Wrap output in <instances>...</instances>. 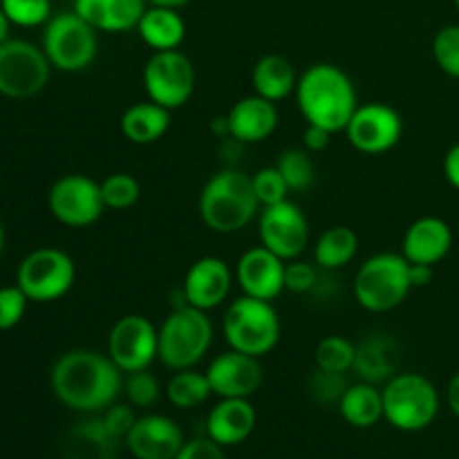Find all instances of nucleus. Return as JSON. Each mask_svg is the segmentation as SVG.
Here are the masks:
<instances>
[{"label": "nucleus", "mask_w": 459, "mask_h": 459, "mask_svg": "<svg viewBox=\"0 0 459 459\" xmlns=\"http://www.w3.org/2000/svg\"><path fill=\"white\" fill-rule=\"evenodd\" d=\"M296 106L307 124L321 126L332 134L343 133L359 108L357 85L343 67L334 63H314L296 83Z\"/></svg>", "instance_id": "obj_2"}, {"label": "nucleus", "mask_w": 459, "mask_h": 459, "mask_svg": "<svg viewBox=\"0 0 459 459\" xmlns=\"http://www.w3.org/2000/svg\"><path fill=\"white\" fill-rule=\"evenodd\" d=\"M213 345V323L209 312L182 303L170 309L160 325V352L157 359L169 370L195 368Z\"/></svg>", "instance_id": "obj_4"}, {"label": "nucleus", "mask_w": 459, "mask_h": 459, "mask_svg": "<svg viewBox=\"0 0 459 459\" xmlns=\"http://www.w3.org/2000/svg\"><path fill=\"white\" fill-rule=\"evenodd\" d=\"M211 390L220 399H249L263 384L260 359L229 348L206 368Z\"/></svg>", "instance_id": "obj_18"}, {"label": "nucleus", "mask_w": 459, "mask_h": 459, "mask_svg": "<svg viewBox=\"0 0 459 459\" xmlns=\"http://www.w3.org/2000/svg\"><path fill=\"white\" fill-rule=\"evenodd\" d=\"M444 178L455 191H459V142L453 143L444 155Z\"/></svg>", "instance_id": "obj_45"}, {"label": "nucleus", "mask_w": 459, "mask_h": 459, "mask_svg": "<svg viewBox=\"0 0 459 459\" xmlns=\"http://www.w3.org/2000/svg\"><path fill=\"white\" fill-rule=\"evenodd\" d=\"M0 7L18 27H39L52 18V0H0Z\"/></svg>", "instance_id": "obj_36"}, {"label": "nucleus", "mask_w": 459, "mask_h": 459, "mask_svg": "<svg viewBox=\"0 0 459 459\" xmlns=\"http://www.w3.org/2000/svg\"><path fill=\"white\" fill-rule=\"evenodd\" d=\"M103 421H106L108 429L112 430V435H117L119 439H126V435L130 433V429H133L134 421H137V415H134L130 403L117 402L103 411Z\"/></svg>", "instance_id": "obj_42"}, {"label": "nucleus", "mask_w": 459, "mask_h": 459, "mask_svg": "<svg viewBox=\"0 0 459 459\" xmlns=\"http://www.w3.org/2000/svg\"><path fill=\"white\" fill-rule=\"evenodd\" d=\"M255 408L249 399H220L206 417V437L220 446L247 442L255 429Z\"/></svg>", "instance_id": "obj_22"}, {"label": "nucleus", "mask_w": 459, "mask_h": 459, "mask_svg": "<svg viewBox=\"0 0 459 459\" xmlns=\"http://www.w3.org/2000/svg\"><path fill=\"white\" fill-rule=\"evenodd\" d=\"M233 273L242 294L251 299L273 303L285 291V260L263 245L247 249L238 258Z\"/></svg>", "instance_id": "obj_17"}, {"label": "nucleus", "mask_w": 459, "mask_h": 459, "mask_svg": "<svg viewBox=\"0 0 459 459\" xmlns=\"http://www.w3.org/2000/svg\"><path fill=\"white\" fill-rule=\"evenodd\" d=\"M233 281H236V273L231 272L227 260L218 255L197 258L184 276L182 303L202 312H211L224 305V300L231 294Z\"/></svg>", "instance_id": "obj_16"}, {"label": "nucleus", "mask_w": 459, "mask_h": 459, "mask_svg": "<svg viewBox=\"0 0 459 459\" xmlns=\"http://www.w3.org/2000/svg\"><path fill=\"white\" fill-rule=\"evenodd\" d=\"M30 299L18 285L0 287V332H7L22 321Z\"/></svg>", "instance_id": "obj_41"}, {"label": "nucleus", "mask_w": 459, "mask_h": 459, "mask_svg": "<svg viewBox=\"0 0 459 459\" xmlns=\"http://www.w3.org/2000/svg\"><path fill=\"white\" fill-rule=\"evenodd\" d=\"M433 58L439 70L459 81V25H444L433 39Z\"/></svg>", "instance_id": "obj_37"}, {"label": "nucleus", "mask_w": 459, "mask_h": 459, "mask_svg": "<svg viewBox=\"0 0 459 459\" xmlns=\"http://www.w3.org/2000/svg\"><path fill=\"white\" fill-rule=\"evenodd\" d=\"M339 412L354 429H370L384 420V393L375 384H350L339 402Z\"/></svg>", "instance_id": "obj_29"}, {"label": "nucleus", "mask_w": 459, "mask_h": 459, "mask_svg": "<svg viewBox=\"0 0 459 459\" xmlns=\"http://www.w3.org/2000/svg\"><path fill=\"white\" fill-rule=\"evenodd\" d=\"M48 209L56 222L70 229L92 227L106 211L97 179L81 173L58 178L48 191Z\"/></svg>", "instance_id": "obj_12"}, {"label": "nucleus", "mask_w": 459, "mask_h": 459, "mask_svg": "<svg viewBox=\"0 0 459 459\" xmlns=\"http://www.w3.org/2000/svg\"><path fill=\"white\" fill-rule=\"evenodd\" d=\"M299 76L300 74H296V67L290 58H285L282 54H264L251 70V83H254L255 94L278 103L296 92Z\"/></svg>", "instance_id": "obj_28"}, {"label": "nucleus", "mask_w": 459, "mask_h": 459, "mask_svg": "<svg viewBox=\"0 0 459 459\" xmlns=\"http://www.w3.org/2000/svg\"><path fill=\"white\" fill-rule=\"evenodd\" d=\"M354 357H357V343L339 334L323 336L314 348V366L327 372H352Z\"/></svg>", "instance_id": "obj_33"}, {"label": "nucleus", "mask_w": 459, "mask_h": 459, "mask_svg": "<svg viewBox=\"0 0 459 459\" xmlns=\"http://www.w3.org/2000/svg\"><path fill=\"white\" fill-rule=\"evenodd\" d=\"M321 282V269L316 263H305L296 258L285 263V290L291 294H312Z\"/></svg>", "instance_id": "obj_40"}, {"label": "nucleus", "mask_w": 459, "mask_h": 459, "mask_svg": "<svg viewBox=\"0 0 459 459\" xmlns=\"http://www.w3.org/2000/svg\"><path fill=\"white\" fill-rule=\"evenodd\" d=\"M281 316L269 300L242 294L231 300L222 316V336L231 350L263 359L281 341Z\"/></svg>", "instance_id": "obj_5"}, {"label": "nucleus", "mask_w": 459, "mask_h": 459, "mask_svg": "<svg viewBox=\"0 0 459 459\" xmlns=\"http://www.w3.org/2000/svg\"><path fill=\"white\" fill-rule=\"evenodd\" d=\"M124 394L133 408H152L164 394V388L151 370H139L126 375Z\"/></svg>", "instance_id": "obj_35"}, {"label": "nucleus", "mask_w": 459, "mask_h": 459, "mask_svg": "<svg viewBox=\"0 0 459 459\" xmlns=\"http://www.w3.org/2000/svg\"><path fill=\"white\" fill-rule=\"evenodd\" d=\"M273 166L281 170L290 193H305L307 188H312L314 179H316V164L312 160V152L305 148H287L278 155Z\"/></svg>", "instance_id": "obj_32"}, {"label": "nucleus", "mask_w": 459, "mask_h": 459, "mask_svg": "<svg viewBox=\"0 0 459 459\" xmlns=\"http://www.w3.org/2000/svg\"><path fill=\"white\" fill-rule=\"evenodd\" d=\"M9 30H12V22H9L7 13L0 7V43H4L9 39Z\"/></svg>", "instance_id": "obj_49"}, {"label": "nucleus", "mask_w": 459, "mask_h": 459, "mask_svg": "<svg viewBox=\"0 0 459 459\" xmlns=\"http://www.w3.org/2000/svg\"><path fill=\"white\" fill-rule=\"evenodd\" d=\"M399 368V345L393 336L372 332L366 339L357 343V357H354L352 372L359 381L368 384H385L397 375Z\"/></svg>", "instance_id": "obj_23"}, {"label": "nucleus", "mask_w": 459, "mask_h": 459, "mask_svg": "<svg viewBox=\"0 0 459 459\" xmlns=\"http://www.w3.org/2000/svg\"><path fill=\"white\" fill-rule=\"evenodd\" d=\"M430 281H433V267L430 264H411L412 290H421V287L430 285Z\"/></svg>", "instance_id": "obj_46"}, {"label": "nucleus", "mask_w": 459, "mask_h": 459, "mask_svg": "<svg viewBox=\"0 0 459 459\" xmlns=\"http://www.w3.org/2000/svg\"><path fill=\"white\" fill-rule=\"evenodd\" d=\"M160 352V327L142 314H126L108 334V357L124 375L148 370Z\"/></svg>", "instance_id": "obj_13"}, {"label": "nucleus", "mask_w": 459, "mask_h": 459, "mask_svg": "<svg viewBox=\"0 0 459 459\" xmlns=\"http://www.w3.org/2000/svg\"><path fill=\"white\" fill-rule=\"evenodd\" d=\"M124 442L134 459H173L184 446V433L170 417L143 415L137 417Z\"/></svg>", "instance_id": "obj_19"}, {"label": "nucleus", "mask_w": 459, "mask_h": 459, "mask_svg": "<svg viewBox=\"0 0 459 459\" xmlns=\"http://www.w3.org/2000/svg\"><path fill=\"white\" fill-rule=\"evenodd\" d=\"M359 254V236L345 224L325 229L314 245V263L321 272H339Z\"/></svg>", "instance_id": "obj_30"}, {"label": "nucleus", "mask_w": 459, "mask_h": 459, "mask_svg": "<svg viewBox=\"0 0 459 459\" xmlns=\"http://www.w3.org/2000/svg\"><path fill=\"white\" fill-rule=\"evenodd\" d=\"M348 379L341 372H327L316 368L314 375L309 377L307 390L314 402L323 403V406H339L341 397L348 390Z\"/></svg>", "instance_id": "obj_38"}, {"label": "nucleus", "mask_w": 459, "mask_h": 459, "mask_svg": "<svg viewBox=\"0 0 459 459\" xmlns=\"http://www.w3.org/2000/svg\"><path fill=\"white\" fill-rule=\"evenodd\" d=\"M146 9V0H74V12L94 30L108 34L137 30Z\"/></svg>", "instance_id": "obj_24"}, {"label": "nucleus", "mask_w": 459, "mask_h": 459, "mask_svg": "<svg viewBox=\"0 0 459 459\" xmlns=\"http://www.w3.org/2000/svg\"><path fill=\"white\" fill-rule=\"evenodd\" d=\"M229 137L238 143H260L278 128V108L260 94L238 99L227 112Z\"/></svg>", "instance_id": "obj_21"}, {"label": "nucleus", "mask_w": 459, "mask_h": 459, "mask_svg": "<svg viewBox=\"0 0 459 459\" xmlns=\"http://www.w3.org/2000/svg\"><path fill=\"white\" fill-rule=\"evenodd\" d=\"M119 128L124 137L130 143L137 146H151L157 143L170 128V110L161 108L160 103L151 101H137L130 108H126L121 115Z\"/></svg>", "instance_id": "obj_26"}, {"label": "nucleus", "mask_w": 459, "mask_h": 459, "mask_svg": "<svg viewBox=\"0 0 459 459\" xmlns=\"http://www.w3.org/2000/svg\"><path fill=\"white\" fill-rule=\"evenodd\" d=\"M343 133L354 151L363 155H384L402 142L403 119L384 101L359 103Z\"/></svg>", "instance_id": "obj_15"}, {"label": "nucleus", "mask_w": 459, "mask_h": 459, "mask_svg": "<svg viewBox=\"0 0 459 459\" xmlns=\"http://www.w3.org/2000/svg\"><path fill=\"white\" fill-rule=\"evenodd\" d=\"M260 245L285 263L300 258L309 245V222L296 202L290 197L278 204L263 206L258 213Z\"/></svg>", "instance_id": "obj_14"}, {"label": "nucleus", "mask_w": 459, "mask_h": 459, "mask_svg": "<svg viewBox=\"0 0 459 459\" xmlns=\"http://www.w3.org/2000/svg\"><path fill=\"white\" fill-rule=\"evenodd\" d=\"M142 81L148 99L173 112L191 101L197 74L186 54L179 49H166V52H152L143 65Z\"/></svg>", "instance_id": "obj_11"}, {"label": "nucleus", "mask_w": 459, "mask_h": 459, "mask_svg": "<svg viewBox=\"0 0 459 459\" xmlns=\"http://www.w3.org/2000/svg\"><path fill=\"white\" fill-rule=\"evenodd\" d=\"M97 34L99 31L72 9V12L54 13L45 22L40 48L54 70L74 74V72L88 70L97 58Z\"/></svg>", "instance_id": "obj_8"}, {"label": "nucleus", "mask_w": 459, "mask_h": 459, "mask_svg": "<svg viewBox=\"0 0 459 459\" xmlns=\"http://www.w3.org/2000/svg\"><path fill=\"white\" fill-rule=\"evenodd\" d=\"M332 142V133L330 130L321 128V126H312L307 124L305 126V133H303V148L309 152H321L330 146Z\"/></svg>", "instance_id": "obj_44"}, {"label": "nucleus", "mask_w": 459, "mask_h": 459, "mask_svg": "<svg viewBox=\"0 0 459 459\" xmlns=\"http://www.w3.org/2000/svg\"><path fill=\"white\" fill-rule=\"evenodd\" d=\"M99 186H101L103 204L110 211L133 209L139 202V197H142V184L130 173L108 175L103 182H99Z\"/></svg>", "instance_id": "obj_34"}, {"label": "nucleus", "mask_w": 459, "mask_h": 459, "mask_svg": "<svg viewBox=\"0 0 459 459\" xmlns=\"http://www.w3.org/2000/svg\"><path fill=\"white\" fill-rule=\"evenodd\" d=\"M251 182H254V191L260 206L278 204V202L290 197V188H287L285 179H282L281 170L276 166H264V169L255 170L251 175Z\"/></svg>", "instance_id": "obj_39"}, {"label": "nucleus", "mask_w": 459, "mask_h": 459, "mask_svg": "<svg viewBox=\"0 0 459 459\" xmlns=\"http://www.w3.org/2000/svg\"><path fill=\"white\" fill-rule=\"evenodd\" d=\"M173 459H227V455H224L222 446L211 437H197L191 442H184V446Z\"/></svg>", "instance_id": "obj_43"}, {"label": "nucleus", "mask_w": 459, "mask_h": 459, "mask_svg": "<svg viewBox=\"0 0 459 459\" xmlns=\"http://www.w3.org/2000/svg\"><path fill=\"white\" fill-rule=\"evenodd\" d=\"M164 394L170 402V406L179 408V411H191V408L202 406L213 394V390H211L206 372L186 368V370L173 372V377L166 384Z\"/></svg>", "instance_id": "obj_31"}, {"label": "nucleus", "mask_w": 459, "mask_h": 459, "mask_svg": "<svg viewBox=\"0 0 459 459\" xmlns=\"http://www.w3.org/2000/svg\"><path fill=\"white\" fill-rule=\"evenodd\" d=\"M260 202L255 197L251 175L240 169L218 170L206 179L197 200V211L206 229L213 233H238L258 220Z\"/></svg>", "instance_id": "obj_3"}, {"label": "nucleus", "mask_w": 459, "mask_h": 459, "mask_svg": "<svg viewBox=\"0 0 459 459\" xmlns=\"http://www.w3.org/2000/svg\"><path fill=\"white\" fill-rule=\"evenodd\" d=\"M453 3H455V7H457V12H459V0H453Z\"/></svg>", "instance_id": "obj_51"}, {"label": "nucleus", "mask_w": 459, "mask_h": 459, "mask_svg": "<svg viewBox=\"0 0 459 459\" xmlns=\"http://www.w3.org/2000/svg\"><path fill=\"white\" fill-rule=\"evenodd\" d=\"M119 442L103 417L83 420L67 430L63 459H115Z\"/></svg>", "instance_id": "obj_25"}, {"label": "nucleus", "mask_w": 459, "mask_h": 459, "mask_svg": "<svg viewBox=\"0 0 459 459\" xmlns=\"http://www.w3.org/2000/svg\"><path fill=\"white\" fill-rule=\"evenodd\" d=\"M76 264L70 254L56 247H40L21 260L16 285L30 303H54L74 287Z\"/></svg>", "instance_id": "obj_9"}, {"label": "nucleus", "mask_w": 459, "mask_h": 459, "mask_svg": "<svg viewBox=\"0 0 459 459\" xmlns=\"http://www.w3.org/2000/svg\"><path fill=\"white\" fill-rule=\"evenodd\" d=\"M49 385L58 402L74 412H103L119 402L124 372L106 352L74 348L63 352L49 372Z\"/></svg>", "instance_id": "obj_1"}, {"label": "nucleus", "mask_w": 459, "mask_h": 459, "mask_svg": "<svg viewBox=\"0 0 459 459\" xmlns=\"http://www.w3.org/2000/svg\"><path fill=\"white\" fill-rule=\"evenodd\" d=\"M52 63L43 48L21 39L0 43V94L7 99H30L43 92L52 74Z\"/></svg>", "instance_id": "obj_10"}, {"label": "nucleus", "mask_w": 459, "mask_h": 459, "mask_svg": "<svg viewBox=\"0 0 459 459\" xmlns=\"http://www.w3.org/2000/svg\"><path fill=\"white\" fill-rule=\"evenodd\" d=\"M148 4H155V7H170V9H182L184 4H188L191 0H146Z\"/></svg>", "instance_id": "obj_48"}, {"label": "nucleus", "mask_w": 459, "mask_h": 459, "mask_svg": "<svg viewBox=\"0 0 459 459\" xmlns=\"http://www.w3.org/2000/svg\"><path fill=\"white\" fill-rule=\"evenodd\" d=\"M354 299L366 312L385 314L411 296V263L403 254H377L359 267L354 276Z\"/></svg>", "instance_id": "obj_7"}, {"label": "nucleus", "mask_w": 459, "mask_h": 459, "mask_svg": "<svg viewBox=\"0 0 459 459\" xmlns=\"http://www.w3.org/2000/svg\"><path fill=\"white\" fill-rule=\"evenodd\" d=\"M384 393V420L403 433L424 430L437 420L439 390L429 377L420 372H397L381 388Z\"/></svg>", "instance_id": "obj_6"}, {"label": "nucleus", "mask_w": 459, "mask_h": 459, "mask_svg": "<svg viewBox=\"0 0 459 459\" xmlns=\"http://www.w3.org/2000/svg\"><path fill=\"white\" fill-rule=\"evenodd\" d=\"M3 249H4V229L3 224H0V255H3Z\"/></svg>", "instance_id": "obj_50"}, {"label": "nucleus", "mask_w": 459, "mask_h": 459, "mask_svg": "<svg viewBox=\"0 0 459 459\" xmlns=\"http://www.w3.org/2000/svg\"><path fill=\"white\" fill-rule=\"evenodd\" d=\"M446 403L448 408H451L453 415L459 420V372L451 377V381H448L446 385Z\"/></svg>", "instance_id": "obj_47"}, {"label": "nucleus", "mask_w": 459, "mask_h": 459, "mask_svg": "<svg viewBox=\"0 0 459 459\" xmlns=\"http://www.w3.org/2000/svg\"><path fill=\"white\" fill-rule=\"evenodd\" d=\"M453 249V229L437 215H424L406 229L402 238V254L411 264L442 263Z\"/></svg>", "instance_id": "obj_20"}, {"label": "nucleus", "mask_w": 459, "mask_h": 459, "mask_svg": "<svg viewBox=\"0 0 459 459\" xmlns=\"http://www.w3.org/2000/svg\"><path fill=\"white\" fill-rule=\"evenodd\" d=\"M137 34L152 52L179 49V45L186 39V22L179 9L148 4L137 25Z\"/></svg>", "instance_id": "obj_27"}]
</instances>
